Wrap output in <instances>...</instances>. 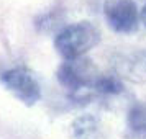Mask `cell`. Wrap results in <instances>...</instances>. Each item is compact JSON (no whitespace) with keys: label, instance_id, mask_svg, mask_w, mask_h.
Segmentation results:
<instances>
[{"label":"cell","instance_id":"obj_6","mask_svg":"<svg viewBox=\"0 0 146 139\" xmlns=\"http://www.w3.org/2000/svg\"><path fill=\"white\" fill-rule=\"evenodd\" d=\"M99 129L97 118L92 115H82L72 123V134L76 139H92Z\"/></svg>","mask_w":146,"mask_h":139},{"label":"cell","instance_id":"obj_4","mask_svg":"<svg viewBox=\"0 0 146 139\" xmlns=\"http://www.w3.org/2000/svg\"><path fill=\"white\" fill-rule=\"evenodd\" d=\"M95 79L87 70V66H84V64L79 62V59L77 61H66L58 69V80H59V84L62 87H66L67 90L76 92V93L80 92V90H86L90 85L94 87Z\"/></svg>","mask_w":146,"mask_h":139},{"label":"cell","instance_id":"obj_5","mask_svg":"<svg viewBox=\"0 0 146 139\" xmlns=\"http://www.w3.org/2000/svg\"><path fill=\"white\" fill-rule=\"evenodd\" d=\"M115 67L123 77L133 82H146V53H135L120 57Z\"/></svg>","mask_w":146,"mask_h":139},{"label":"cell","instance_id":"obj_9","mask_svg":"<svg viewBox=\"0 0 146 139\" xmlns=\"http://www.w3.org/2000/svg\"><path fill=\"white\" fill-rule=\"evenodd\" d=\"M139 18H141V21H143V25L146 26V5L143 7V10L139 12Z\"/></svg>","mask_w":146,"mask_h":139},{"label":"cell","instance_id":"obj_2","mask_svg":"<svg viewBox=\"0 0 146 139\" xmlns=\"http://www.w3.org/2000/svg\"><path fill=\"white\" fill-rule=\"evenodd\" d=\"M2 82L10 92H13L17 98H20L27 105H33L41 98V87L33 74L23 67L10 69L2 74Z\"/></svg>","mask_w":146,"mask_h":139},{"label":"cell","instance_id":"obj_8","mask_svg":"<svg viewBox=\"0 0 146 139\" xmlns=\"http://www.w3.org/2000/svg\"><path fill=\"white\" fill-rule=\"evenodd\" d=\"M130 126L133 131H146V108L145 106H135L130 111Z\"/></svg>","mask_w":146,"mask_h":139},{"label":"cell","instance_id":"obj_10","mask_svg":"<svg viewBox=\"0 0 146 139\" xmlns=\"http://www.w3.org/2000/svg\"><path fill=\"white\" fill-rule=\"evenodd\" d=\"M145 134H146V131H145Z\"/></svg>","mask_w":146,"mask_h":139},{"label":"cell","instance_id":"obj_1","mask_svg":"<svg viewBox=\"0 0 146 139\" xmlns=\"http://www.w3.org/2000/svg\"><path fill=\"white\" fill-rule=\"evenodd\" d=\"M99 41V30L89 21H80L61 30L54 40V46L66 61H77L94 46H97Z\"/></svg>","mask_w":146,"mask_h":139},{"label":"cell","instance_id":"obj_7","mask_svg":"<svg viewBox=\"0 0 146 139\" xmlns=\"http://www.w3.org/2000/svg\"><path fill=\"white\" fill-rule=\"evenodd\" d=\"M94 88L104 95H117L123 92V84L117 75H100L94 82Z\"/></svg>","mask_w":146,"mask_h":139},{"label":"cell","instance_id":"obj_3","mask_svg":"<svg viewBox=\"0 0 146 139\" xmlns=\"http://www.w3.org/2000/svg\"><path fill=\"white\" fill-rule=\"evenodd\" d=\"M104 13L108 26L117 33H130L138 25L139 12L133 0H107Z\"/></svg>","mask_w":146,"mask_h":139}]
</instances>
